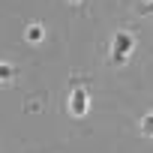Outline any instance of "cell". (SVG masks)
<instances>
[{"label": "cell", "instance_id": "6da1fadb", "mask_svg": "<svg viewBox=\"0 0 153 153\" xmlns=\"http://www.w3.org/2000/svg\"><path fill=\"white\" fill-rule=\"evenodd\" d=\"M66 108L72 117H84L90 111V84L84 75H75V81L69 87V96H66Z\"/></svg>", "mask_w": 153, "mask_h": 153}, {"label": "cell", "instance_id": "52a82bcc", "mask_svg": "<svg viewBox=\"0 0 153 153\" xmlns=\"http://www.w3.org/2000/svg\"><path fill=\"white\" fill-rule=\"evenodd\" d=\"M69 3H81V0H69Z\"/></svg>", "mask_w": 153, "mask_h": 153}, {"label": "cell", "instance_id": "8992f818", "mask_svg": "<svg viewBox=\"0 0 153 153\" xmlns=\"http://www.w3.org/2000/svg\"><path fill=\"white\" fill-rule=\"evenodd\" d=\"M138 15H153V0H141L138 3Z\"/></svg>", "mask_w": 153, "mask_h": 153}, {"label": "cell", "instance_id": "277c9868", "mask_svg": "<svg viewBox=\"0 0 153 153\" xmlns=\"http://www.w3.org/2000/svg\"><path fill=\"white\" fill-rule=\"evenodd\" d=\"M138 129H141V135H144V138H153V111L141 114V120H138Z\"/></svg>", "mask_w": 153, "mask_h": 153}, {"label": "cell", "instance_id": "3957f363", "mask_svg": "<svg viewBox=\"0 0 153 153\" xmlns=\"http://www.w3.org/2000/svg\"><path fill=\"white\" fill-rule=\"evenodd\" d=\"M24 39H27L30 45H39V42L45 39V27H42V24H27V30H24Z\"/></svg>", "mask_w": 153, "mask_h": 153}, {"label": "cell", "instance_id": "5b68a950", "mask_svg": "<svg viewBox=\"0 0 153 153\" xmlns=\"http://www.w3.org/2000/svg\"><path fill=\"white\" fill-rule=\"evenodd\" d=\"M15 66L12 63H0V84H9V81H15Z\"/></svg>", "mask_w": 153, "mask_h": 153}, {"label": "cell", "instance_id": "7a4b0ae2", "mask_svg": "<svg viewBox=\"0 0 153 153\" xmlns=\"http://www.w3.org/2000/svg\"><path fill=\"white\" fill-rule=\"evenodd\" d=\"M135 54V33L132 30H117L111 36V45H108V60L114 66H126Z\"/></svg>", "mask_w": 153, "mask_h": 153}]
</instances>
